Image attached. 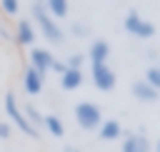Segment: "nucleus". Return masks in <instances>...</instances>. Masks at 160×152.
<instances>
[{"mask_svg":"<svg viewBox=\"0 0 160 152\" xmlns=\"http://www.w3.org/2000/svg\"><path fill=\"white\" fill-rule=\"evenodd\" d=\"M2 107H5V115L10 117V125H15L22 135H28V137H32V140H38V137H40V130H38V127H32V125L25 120V115H22V110H20L18 97H15V92H12V90H8V92H5V97H2Z\"/></svg>","mask_w":160,"mask_h":152,"instance_id":"f257e3e1","label":"nucleus"},{"mask_svg":"<svg viewBox=\"0 0 160 152\" xmlns=\"http://www.w3.org/2000/svg\"><path fill=\"white\" fill-rule=\"evenodd\" d=\"M32 20H35V25L40 27L42 37H45V40H50L52 45H60V42L65 40L62 27L58 25V20H52V17L48 15V10H45V5H42V2H35V5H32Z\"/></svg>","mask_w":160,"mask_h":152,"instance_id":"f03ea898","label":"nucleus"},{"mask_svg":"<svg viewBox=\"0 0 160 152\" xmlns=\"http://www.w3.org/2000/svg\"><path fill=\"white\" fill-rule=\"evenodd\" d=\"M75 122L82 127V130H98L100 125H102V112H100V107L95 105V102H88V100H82V102H78L75 105Z\"/></svg>","mask_w":160,"mask_h":152,"instance_id":"7ed1b4c3","label":"nucleus"},{"mask_svg":"<svg viewBox=\"0 0 160 152\" xmlns=\"http://www.w3.org/2000/svg\"><path fill=\"white\" fill-rule=\"evenodd\" d=\"M122 27L130 32V35H135V37H140V40H150L152 35H155V25L150 22V20H145L138 10H130L128 15H125V20H122Z\"/></svg>","mask_w":160,"mask_h":152,"instance_id":"20e7f679","label":"nucleus"},{"mask_svg":"<svg viewBox=\"0 0 160 152\" xmlns=\"http://www.w3.org/2000/svg\"><path fill=\"white\" fill-rule=\"evenodd\" d=\"M90 80L100 92H112L118 85V75L112 72V67L108 62H95L90 65Z\"/></svg>","mask_w":160,"mask_h":152,"instance_id":"39448f33","label":"nucleus"},{"mask_svg":"<svg viewBox=\"0 0 160 152\" xmlns=\"http://www.w3.org/2000/svg\"><path fill=\"white\" fill-rule=\"evenodd\" d=\"M42 82H45V75L28 65V67H25V72H22V90H25L30 97H35V95H40Z\"/></svg>","mask_w":160,"mask_h":152,"instance_id":"423d86ee","label":"nucleus"},{"mask_svg":"<svg viewBox=\"0 0 160 152\" xmlns=\"http://www.w3.org/2000/svg\"><path fill=\"white\" fill-rule=\"evenodd\" d=\"M52 62H55V57H52L50 50H45V47H30V67H35L38 72L45 75L52 67Z\"/></svg>","mask_w":160,"mask_h":152,"instance_id":"0eeeda50","label":"nucleus"},{"mask_svg":"<svg viewBox=\"0 0 160 152\" xmlns=\"http://www.w3.org/2000/svg\"><path fill=\"white\" fill-rule=\"evenodd\" d=\"M120 152H150V142L142 132H130V135H125Z\"/></svg>","mask_w":160,"mask_h":152,"instance_id":"6e6552de","label":"nucleus"},{"mask_svg":"<svg viewBox=\"0 0 160 152\" xmlns=\"http://www.w3.org/2000/svg\"><path fill=\"white\" fill-rule=\"evenodd\" d=\"M35 27H32V22L30 20H20L18 25H15V40H18V45H22V47H30V45H35Z\"/></svg>","mask_w":160,"mask_h":152,"instance_id":"1a4fd4ad","label":"nucleus"},{"mask_svg":"<svg viewBox=\"0 0 160 152\" xmlns=\"http://www.w3.org/2000/svg\"><path fill=\"white\" fill-rule=\"evenodd\" d=\"M85 57H90V65H95V62H108V60H110V42H108V40H92Z\"/></svg>","mask_w":160,"mask_h":152,"instance_id":"9d476101","label":"nucleus"},{"mask_svg":"<svg viewBox=\"0 0 160 152\" xmlns=\"http://www.w3.org/2000/svg\"><path fill=\"white\" fill-rule=\"evenodd\" d=\"M130 92H132V97H135V100H140V102H155V100L160 97V92H158V90H152L145 80H135V82H132V87H130Z\"/></svg>","mask_w":160,"mask_h":152,"instance_id":"9b49d317","label":"nucleus"},{"mask_svg":"<svg viewBox=\"0 0 160 152\" xmlns=\"http://www.w3.org/2000/svg\"><path fill=\"white\" fill-rule=\"evenodd\" d=\"M98 135H100V140H105V142L120 140V137H122V125H120L118 120H102V125L98 127Z\"/></svg>","mask_w":160,"mask_h":152,"instance_id":"f8f14e48","label":"nucleus"},{"mask_svg":"<svg viewBox=\"0 0 160 152\" xmlns=\"http://www.w3.org/2000/svg\"><path fill=\"white\" fill-rule=\"evenodd\" d=\"M42 5L52 20H62L70 15V0H45Z\"/></svg>","mask_w":160,"mask_h":152,"instance_id":"ddd939ff","label":"nucleus"},{"mask_svg":"<svg viewBox=\"0 0 160 152\" xmlns=\"http://www.w3.org/2000/svg\"><path fill=\"white\" fill-rule=\"evenodd\" d=\"M80 85H82V70H70V67H68V70L60 75V87H62V90L70 92V90H78Z\"/></svg>","mask_w":160,"mask_h":152,"instance_id":"4468645a","label":"nucleus"},{"mask_svg":"<svg viewBox=\"0 0 160 152\" xmlns=\"http://www.w3.org/2000/svg\"><path fill=\"white\" fill-rule=\"evenodd\" d=\"M42 127L52 135V137H65V125H62V120L58 117V115H45L42 117Z\"/></svg>","mask_w":160,"mask_h":152,"instance_id":"2eb2a0df","label":"nucleus"},{"mask_svg":"<svg viewBox=\"0 0 160 152\" xmlns=\"http://www.w3.org/2000/svg\"><path fill=\"white\" fill-rule=\"evenodd\" d=\"M22 115H25V120H28V122H30L32 127H38V130L42 127V117H45V115H42V112H40V110H38L35 105H25Z\"/></svg>","mask_w":160,"mask_h":152,"instance_id":"dca6fc26","label":"nucleus"},{"mask_svg":"<svg viewBox=\"0 0 160 152\" xmlns=\"http://www.w3.org/2000/svg\"><path fill=\"white\" fill-rule=\"evenodd\" d=\"M152 90H158L160 92V65H150L148 70H145V77H142Z\"/></svg>","mask_w":160,"mask_h":152,"instance_id":"f3484780","label":"nucleus"},{"mask_svg":"<svg viewBox=\"0 0 160 152\" xmlns=\"http://www.w3.org/2000/svg\"><path fill=\"white\" fill-rule=\"evenodd\" d=\"M82 62H85V52H72V55L65 60V67H70V70H80Z\"/></svg>","mask_w":160,"mask_h":152,"instance_id":"a211bd4d","label":"nucleus"},{"mask_svg":"<svg viewBox=\"0 0 160 152\" xmlns=\"http://www.w3.org/2000/svg\"><path fill=\"white\" fill-rule=\"evenodd\" d=\"M0 10H2L5 15H18L20 2H18V0H0Z\"/></svg>","mask_w":160,"mask_h":152,"instance_id":"6ab92c4d","label":"nucleus"},{"mask_svg":"<svg viewBox=\"0 0 160 152\" xmlns=\"http://www.w3.org/2000/svg\"><path fill=\"white\" fill-rule=\"evenodd\" d=\"M70 32H72L75 37H85V35H88L90 30H88V27H85L82 22H72V25H70Z\"/></svg>","mask_w":160,"mask_h":152,"instance_id":"aec40b11","label":"nucleus"},{"mask_svg":"<svg viewBox=\"0 0 160 152\" xmlns=\"http://www.w3.org/2000/svg\"><path fill=\"white\" fill-rule=\"evenodd\" d=\"M12 135V125L10 122H0V140H10Z\"/></svg>","mask_w":160,"mask_h":152,"instance_id":"412c9836","label":"nucleus"},{"mask_svg":"<svg viewBox=\"0 0 160 152\" xmlns=\"http://www.w3.org/2000/svg\"><path fill=\"white\" fill-rule=\"evenodd\" d=\"M50 70H52V72H58V75H62V72H65V70H68V67H65V62H58V60H55V62H52V67H50Z\"/></svg>","mask_w":160,"mask_h":152,"instance_id":"4be33fe9","label":"nucleus"},{"mask_svg":"<svg viewBox=\"0 0 160 152\" xmlns=\"http://www.w3.org/2000/svg\"><path fill=\"white\" fill-rule=\"evenodd\" d=\"M62 152H80V150H75V147H62Z\"/></svg>","mask_w":160,"mask_h":152,"instance_id":"5701e85b","label":"nucleus"},{"mask_svg":"<svg viewBox=\"0 0 160 152\" xmlns=\"http://www.w3.org/2000/svg\"><path fill=\"white\" fill-rule=\"evenodd\" d=\"M155 152H160V140H158V145H155Z\"/></svg>","mask_w":160,"mask_h":152,"instance_id":"b1692460","label":"nucleus"},{"mask_svg":"<svg viewBox=\"0 0 160 152\" xmlns=\"http://www.w3.org/2000/svg\"><path fill=\"white\" fill-rule=\"evenodd\" d=\"M38 2H42V0H38Z\"/></svg>","mask_w":160,"mask_h":152,"instance_id":"393cba45","label":"nucleus"}]
</instances>
